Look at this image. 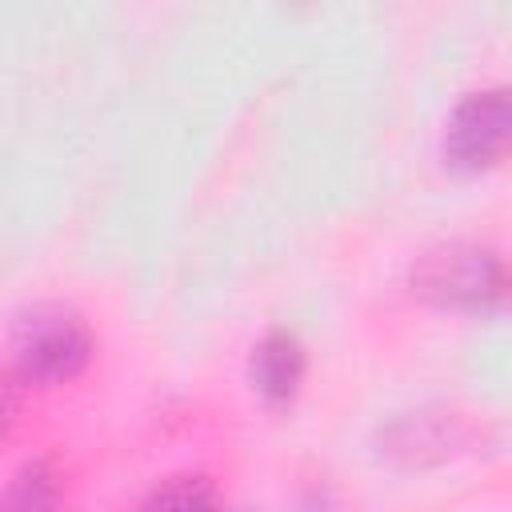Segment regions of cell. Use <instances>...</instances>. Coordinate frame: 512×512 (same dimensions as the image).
<instances>
[{
    "instance_id": "obj_4",
    "label": "cell",
    "mask_w": 512,
    "mask_h": 512,
    "mask_svg": "<svg viewBox=\"0 0 512 512\" xmlns=\"http://www.w3.org/2000/svg\"><path fill=\"white\" fill-rule=\"evenodd\" d=\"M304 380V344L276 328L268 332L252 352V384L268 404H288L300 392Z\"/></svg>"
},
{
    "instance_id": "obj_1",
    "label": "cell",
    "mask_w": 512,
    "mask_h": 512,
    "mask_svg": "<svg viewBox=\"0 0 512 512\" xmlns=\"http://www.w3.org/2000/svg\"><path fill=\"white\" fill-rule=\"evenodd\" d=\"M412 288L440 308L488 312L504 300V264L492 248L444 244L420 256V264L412 268Z\"/></svg>"
},
{
    "instance_id": "obj_5",
    "label": "cell",
    "mask_w": 512,
    "mask_h": 512,
    "mask_svg": "<svg viewBox=\"0 0 512 512\" xmlns=\"http://www.w3.org/2000/svg\"><path fill=\"white\" fill-rule=\"evenodd\" d=\"M56 504H60V472L48 460L20 464L0 492V512H56Z\"/></svg>"
},
{
    "instance_id": "obj_6",
    "label": "cell",
    "mask_w": 512,
    "mask_h": 512,
    "mask_svg": "<svg viewBox=\"0 0 512 512\" xmlns=\"http://www.w3.org/2000/svg\"><path fill=\"white\" fill-rule=\"evenodd\" d=\"M144 512H224V508L204 480L180 476V480H168L164 488H156L152 500L144 504Z\"/></svg>"
},
{
    "instance_id": "obj_3",
    "label": "cell",
    "mask_w": 512,
    "mask_h": 512,
    "mask_svg": "<svg viewBox=\"0 0 512 512\" xmlns=\"http://www.w3.org/2000/svg\"><path fill=\"white\" fill-rule=\"evenodd\" d=\"M88 360H92L88 332L68 316H48V320L24 324L16 376L24 384H64L80 376Z\"/></svg>"
},
{
    "instance_id": "obj_2",
    "label": "cell",
    "mask_w": 512,
    "mask_h": 512,
    "mask_svg": "<svg viewBox=\"0 0 512 512\" xmlns=\"http://www.w3.org/2000/svg\"><path fill=\"white\" fill-rule=\"evenodd\" d=\"M512 132V104L504 88L476 92L464 104H456L444 136V156L460 172H484L504 160Z\"/></svg>"
},
{
    "instance_id": "obj_8",
    "label": "cell",
    "mask_w": 512,
    "mask_h": 512,
    "mask_svg": "<svg viewBox=\"0 0 512 512\" xmlns=\"http://www.w3.org/2000/svg\"><path fill=\"white\" fill-rule=\"evenodd\" d=\"M312 512H328V508H312Z\"/></svg>"
},
{
    "instance_id": "obj_7",
    "label": "cell",
    "mask_w": 512,
    "mask_h": 512,
    "mask_svg": "<svg viewBox=\"0 0 512 512\" xmlns=\"http://www.w3.org/2000/svg\"><path fill=\"white\" fill-rule=\"evenodd\" d=\"M16 384L12 380H0V436L8 432V424H12V416H16Z\"/></svg>"
}]
</instances>
